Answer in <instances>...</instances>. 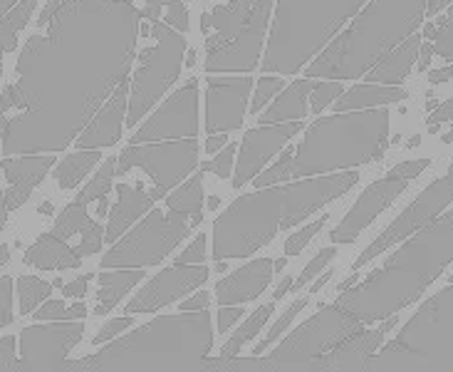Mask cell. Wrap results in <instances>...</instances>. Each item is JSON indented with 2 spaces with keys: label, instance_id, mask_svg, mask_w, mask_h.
<instances>
[{
  "label": "cell",
  "instance_id": "44",
  "mask_svg": "<svg viewBox=\"0 0 453 372\" xmlns=\"http://www.w3.org/2000/svg\"><path fill=\"white\" fill-rule=\"evenodd\" d=\"M102 241H104V229L89 219V223L85 226V234H82V244L77 246V253H80L82 259H85V256H92V253H97L99 248H102Z\"/></svg>",
  "mask_w": 453,
  "mask_h": 372
},
{
  "label": "cell",
  "instance_id": "54",
  "mask_svg": "<svg viewBox=\"0 0 453 372\" xmlns=\"http://www.w3.org/2000/svg\"><path fill=\"white\" fill-rule=\"evenodd\" d=\"M290 291H293V278H282V283L278 285V288H275V293H273V298H275V300H280V298L288 296Z\"/></svg>",
  "mask_w": 453,
  "mask_h": 372
},
{
  "label": "cell",
  "instance_id": "57",
  "mask_svg": "<svg viewBox=\"0 0 453 372\" xmlns=\"http://www.w3.org/2000/svg\"><path fill=\"white\" fill-rule=\"evenodd\" d=\"M327 281H330V273H327V275H322V278H319L318 283L312 285V288H310V293H318L319 288H325V285H327Z\"/></svg>",
  "mask_w": 453,
  "mask_h": 372
},
{
  "label": "cell",
  "instance_id": "11",
  "mask_svg": "<svg viewBox=\"0 0 453 372\" xmlns=\"http://www.w3.org/2000/svg\"><path fill=\"white\" fill-rule=\"evenodd\" d=\"M196 132L198 82L188 80L136 129L129 144H147V142H159V139H172V136H196Z\"/></svg>",
  "mask_w": 453,
  "mask_h": 372
},
{
  "label": "cell",
  "instance_id": "58",
  "mask_svg": "<svg viewBox=\"0 0 453 372\" xmlns=\"http://www.w3.org/2000/svg\"><path fill=\"white\" fill-rule=\"evenodd\" d=\"M149 8H161V5H166V3H176V0H147Z\"/></svg>",
  "mask_w": 453,
  "mask_h": 372
},
{
  "label": "cell",
  "instance_id": "41",
  "mask_svg": "<svg viewBox=\"0 0 453 372\" xmlns=\"http://www.w3.org/2000/svg\"><path fill=\"white\" fill-rule=\"evenodd\" d=\"M342 95V85L340 82H322V85L312 87L310 92V105L312 112H322L327 105H332L334 99Z\"/></svg>",
  "mask_w": 453,
  "mask_h": 372
},
{
  "label": "cell",
  "instance_id": "45",
  "mask_svg": "<svg viewBox=\"0 0 453 372\" xmlns=\"http://www.w3.org/2000/svg\"><path fill=\"white\" fill-rule=\"evenodd\" d=\"M12 322V278L3 275L0 278V328Z\"/></svg>",
  "mask_w": 453,
  "mask_h": 372
},
{
  "label": "cell",
  "instance_id": "51",
  "mask_svg": "<svg viewBox=\"0 0 453 372\" xmlns=\"http://www.w3.org/2000/svg\"><path fill=\"white\" fill-rule=\"evenodd\" d=\"M243 318V310L233 308V306H221V313H219V330L221 333H228V328L235 325V321Z\"/></svg>",
  "mask_w": 453,
  "mask_h": 372
},
{
  "label": "cell",
  "instance_id": "43",
  "mask_svg": "<svg viewBox=\"0 0 453 372\" xmlns=\"http://www.w3.org/2000/svg\"><path fill=\"white\" fill-rule=\"evenodd\" d=\"M134 325V318L127 313L122 318H114V321L104 322L102 328H99V333L92 337V345H104V343H110L114 337H119V333H124L127 328H132Z\"/></svg>",
  "mask_w": 453,
  "mask_h": 372
},
{
  "label": "cell",
  "instance_id": "6",
  "mask_svg": "<svg viewBox=\"0 0 453 372\" xmlns=\"http://www.w3.org/2000/svg\"><path fill=\"white\" fill-rule=\"evenodd\" d=\"M191 219L176 211H151L119 244L104 253L102 268H142L157 266L184 241L191 231Z\"/></svg>",
  "mask_w": 453,
  "mask_h": 372
},
{
  "label": "cell",
  "instance_id": "30",
  "mask_svg": "<svg viewBox=\"0 0 453 372\" xmlns=\"http://www.w3.org/2000/svg\"><path fill=\"white\" fill-rule=\"evenodd\" d=\"M40 0H23L18 8H12L3 20H0V55H5L8 50L15 48V40H18V33L23 30L30 15L37 8Z\"/></svg>",
  "mask_w": 453,
  "mask_h": 372
},
{
  "label": "cell",
  "instance_id": "29",
  "mask_svg": "<svg viewBox=\"0 0 453 372\" xmlns=\"http://www.w3.org/2000/svg\"><path fill=\"white\" fill-rule=\"evenodd\" d=\"M402 97H404L402 89H381V87L359 85L355 89H349L347 95H340L332 102V107L337 112H344L357 110V107H372V105H389V102H396Z\"/></svg>",
  "mask_w": 453,
  "mask_h": 372
},
{
  "label": "cell",
  "instance_id": "47",
  "mask_svg": "<svg viewBox=\"0 0 453 372\" xmlns=\"http://www.w3.org/2000/svg\"><path fill=\"white\" fill-rule=\"evenodd\" d=\"M206 260V234H198L184 253L176 259V263H203Z\"/></svg>",
  "mask_w": 453,
  "mask_h": 372
},
{
  "label": "cell",
  "instance_id": "39",
  "mask_svg": "<svg viewBox=\"0 0 453 372\" xmlns=\"http://www.w3.org/2000/svg\"><path fill=\"white\" fill-rule=\"evenodd\" d=\"M330 221V213H325V216H319L318 221L307 223L305 229H300L297 234H293L288 241H285V256H297V253H303V248L315 238V236L322 231V226Z\"/></svg>",
  "mask_w": 453,
  "mask_h": 372
},
{
  "label": "cell",
  "instance_id": "36",
  "mask_svg": "<svg viewBox=\"0 0 453 372\" xmlns=\"http://www.w3.org/2000/svg\"><path fill=\"white\" fill-rule=\"evenodd\" d=\"M87 315L85 303L65 306L62 300H50L42 308L35 310V321H82Z\"/></svg>",
  "mask_w": 453,
  "mask_h": 372
},
{
  "label": "cell",
  "instance_id": "19",
  "mask_svg": "<svg viewBox=\"0 0 453 372\" xmlns=\"http://www.w3.org/2000/svg\"><path fill=\"white\" fill-rule=\"evenodd\" d=\"M55 161L52 157H25V159H3V172L11 182V191H8V209H20L30 194L35 191V186L45 179Z\"/></svg>",
  "mask_w": 453,
  "mask_h": 372
},
{
  "label": "cell",
  "instance_id": "40",
  "mask_svg": "<svg viewBox=\"0 0 453 372\" xmlns=\"http://www.w3.org/2000/svg\"><path fill=\"white\" fill-rule=\"evenodd\" d=\"M334 256H337V251H334V248H322L318 256L307 263L305 271L295 278L293 291H303V288H307V283H312V281L319 275V271H322V268H327V263H330V260H334Z\"/></svg>",
  "mask_w": 453,
  "mask_h": 372
},
{
  "label": "cell",
  "instance_id": "27",
  "mask_svg": "<svg viewBox=\"0 0 453 372\" xmlns=\"http://www.w3.org/2000/svg\"><path fill=\"white\" fill-rule=\"evenodd\" d=\"M273 310H275V303H265V306H260L257 310H253L250 315H248V321L235 330V333L226 340V345L221 347V355L216 358V362H221V360H228L233 355H238L241 350H243L253 337H256L260 330H263V325L270 321V315H273Z\"/></svg>",
  "mask_w": 453,
  "mask_h": 372
},
{
  "label": "cell",
  "instance_id": "16",
  "mask_svg": "<svg viewBox=\"0 0 453 372\" xmlns=\"http://www.w3.org/2000/svg\"><path fill=\"white\" fill-rule=\"evenodd\" d=\"M404 189L406 179L394 172L392 176H387V179H381V182H377L374 186H369L367 191L357 198L355 209L349 211L342 219V223H337V229L332 231V244H349V241H355L357 236L362 234L369 223L380 216L381 211L392 206L394 198L399 197Z\"/></svg>",
  "mask_w": 453,
  "mask_h": 372
},
{
  "label": "cell",
  "instance_id": "10",
  "mask_svg": "<svg viewBox=\"0 0 453 372\" xmlns=\"http://www.w3.org/2000/svg\"><path fill=\"white\" fill-rule=\"evenodd\" d=\"M270 5H273V0H256L243 30L228 43L209 50V55H206L209 73H238V70L250 73L256 67L263 40L268 33Z\"/></svg>",
  "mask_w": 453,
  "mask_h": 372
},
{
  "label": "cell",
  "instance_id": "31",
  "mask_svg": "<svg viewBox=\"0 0 453 372\" xmlns=\"http://www.w3.org/2000/svg\"><path fill=\"white\" fill-rule=\"evenodd\" d=\"M414 55H417V40L409 43L404 50L394 52L389 60L381 62L380 70L372 73V80H387V82H396V80H404L409 70H411V62H414Z\"/></svg>",
  "mask_w": 453,
  "mask_h": 372
},
{
  "label": "cell",
  "instance_id": "56",
  "mask_svg": "<svg viewBox=\"0 0 453 372\" xmlns=\"http://www.w3.org/2000/svg\"><path fill=\"white\" fill-rule=\"evenodd\" d=\"M5 219H8V204H5V198H3V191H0V229H3Z\"/></svg>",
  "mask_w": 453,
  "mask_h": 372
},
{
  "label": "cell",
  "instance_id": "7",
  "mask_svg": "<svg viewBox=\"0 0 453 372\" xmlns=\"http://www.w3.org/2000/svg\"><path fill=\"white\" fill-rule=\"evenodd\" d=\"M154 37H157V48L144 55V62L132 80V99L127 110L129 127H134L159 102L161 95L176 82L181 73L186 52L184 35L172 30V25L154 23Z\"/></svg>",
  "mask_w": 453,
  "mask_h": 372
},
{
  "label": "cell",
  "instance_id": "8",
  "mask_svg": "<svg viewBox=\"0 0 453 372\" xmlns=\"http://www.w3.org/2000/svg\"><path fill=\"white\" fill-rule=\"evenodd\" d=\"M198 167V142L196 136H184L173 144H129L117 159V174H127L129 169H144L157 182L151 194L159 201L169 189L184 182L188 174Z\"/></svg>",
  "mask_w": 453,
  "mask_h": 372
},
{
  "label": "cell",
  "instance_id": "34",
  "mask_svg": "<svg viewBox=\"0 0 453 372\" xmlns=\"http://www.w3.org/2000/svg\"><path fill=\"white\" fill-rule=\"evenodd\" d=\"M307 303H310V293H307V296H300L297 300H293V303H290V306L285 308V313H282L280 318L273 322V328H270L268 335L263 337V343H257L256 353H263L265 347L273 345V343H275V340H278V337H280V335L285 333V330H288L290 325H293L295 318H297V315H300V313L307 308Z\"/></svg>",
  "mask_w": 453,
  "mask_h": 372
},
{
  "label": "cell",
  "instance_id": "3",
  "mask_svg": "<svg viewBox=\"0 0 453 372\" xmlns=\"http://www.w3.org/2000/svg\"><path fill=\"white\" fill-rule=\"evenodd\" d=\"M213 347L211 313L184 310V315L157 318L124 335L95 355L65 365V370H194Z\"/></svg>",
  "mask_w": 453,
  "mask_h": 372
},
{
  "label": "cell",
  "instance_id": "4",
  "mask_svg": "<svg viewBox=\"0 0 453 372\" xmlns=\"http://www.w3.org/2000/svg\"><path fill=\"white\" fill-rule=\"evenodd\" d=\"M387 132H389L387 112L318 120L307 129L303 144L295 151L293 179H305L330 169L369 161L384 149Z\"/></svg>",
  "mask_w": 453,
  "mask_h": 372
},
{
  "label": "cell",
  "instance_id": "12",
  "mask_svg": "<svg viewBox=\"0 0 453 372\" xmlns=\"http://www.w3.org/2000/svg\"><path fill=\"white\" fill-rule=\"evenodd\" d=\"M209 281V268L196 266V263H176L172 268L161 271L154 275L139 293H136L129 303H127V313L136 315V313H154V310L172 306L181 298L191 296V291H196Z\"/></svg>",
  "mask_w": 453,
  "mask_h": 372
},
{
  "label": "cell",
  "instance_id": "28",
  "mask_svg": "<svg viewBox=\"0 0 453 372\" xmlns=\"http://www.w3.org/2000/svg\"><path fill=\"white\" fill-rule=\"evenodd\" d=\"M102 159V154H99L97 149H82V151H74L70 157H65V159L58 164V169H55V182L60 189H74V186L80 184L82 179H85L89 169H95V164Z\"/></svg>",
  "mask_w": 453,
  "mask_h": 372
},
{
  "label": "cell",
  "instance_id": "26",
  "mask_svg": "<svg viewBox=\"0 0 453 372\" xmlns=\"http://www.w3.org/2000/svg\"><path fill=\"white\" fill-rule=\"evenodd\" d=\"M166 204H169V211L188 216L191 226L196 229L198 223L203 221V216H201V209H203V174H196L186 184L179 186Z\"/></svg>",
  "mask_w": 453,
  "mask_h": 372
},
{
  "label": "cell",
  "instance_id": "1",
  "mask_svg": "<svg viewBox=\"0 0 453 372\" xmlns=\"http://www.w3.org/2000/svg\"><path fill=\"white\" fill-rule=\"evenodd\" d=\"M139 12L127 0H67L50 23V35L27 37L18 58L20 80L0 97V114L48 85L33 102L37 107L18 120L52 110L27 132L3 144L5 154L60 151L85 127L111 87L132 67Z\"/></svg>",
  "mask_w": 453,
  "mask_h": 372
},
{
  "label": "cell",
  "instance_id": "42",
  "mask_svg": "<svg viewBox=\"0 0 453 372\" xmlns=\"http://www.w3.org/2000/svg\"><path fill=\"white\" fill-rule=\"evenodd\" d=\"M285 85V80L282 77H263L256 87V97H253V105H250V112H260L265 107V102H268L273 95H278Z\"/></svg>",
  "mask_w": 453,
  "mask_h": 372
},
{
  "label": "cell",
  "instance_id": "24",
  "mask_svg": "<svg viewBox=\"0 0 453 372\" xmlns=\"http://www.w3.org/2000/svg\"><path fill=\"white\" fill-rule=\"evenodd\" d=\"M315 82L305 77L297 80L275 99V105H270L265 114H260V124H275V122H293L303 120L307 114V95L312 92Z\"/></svg>",
  "mask_w": 453,
  "mask_h": 372
},
{
  "label": "cell",
  "instance_id": "48",
  "mask_svg": "<svg viewBox=\"0 0 453 372\" xmlns=\"http://www.w3.org/2000/svg\"><path fill=\"white\" fill-rule=\"evenodd\" d=\"M166 25H173L176 30H186L188 27V12H186L184 3L176 0L169 3V12H166Z\"/></svg>",
  "mask_w": 453,
  "mask_h": 372
},
{
  "label": "cell",
  "instance_id": "50",
  "mask_svg": "<svg viewBox=\"0 0 453 372\" xmlns=\"http://www.w3.org/2000/svg\"><path fill=\"white\" fill-rule=\"evenodd\" d=\"M89 281H92V273H85V275H80V278H74L67 285H62V291H65V296L67 298H85L87 288H89Z\"/></svg>",
  "mask_w": 453,
  "mask_h": 372
},
{
  "label": "cell",
  "instance_id": "35",
  "mask_svg": "<svg viewBox=\"0 0 453 372\" xmlns=\"http://www.w3.org/2000/svg\"><path fill=\"white\" fill-rule=\"evenodd\" d=\"M114 174H117V159H107L104 164H102V169L95 174V179L85 186V191H82L77 198H80V201H85V204H89V201H95V198L107 197L111 189V179H114Z\"/></svg>",
  "mask_w": 453,
  "mask_h": 372
},
{
  "label": "cell",
  "instance_id": "46",
  "mask_svg": "<svg viewBox=\"0 0 453 372\" xmlns=\"http://www.w3.org/2000/svg\"><path fill=\"white\" fill-rule=\"evenodd\" d=\"M233 154H235V147H233L231 142H228V147L223 149L216 159L209 161L203 169H206V172H213L216 176H221V179H228V174H231V169H233Z\"/></svg>",
  "mask_w": 453,
  "mask_h": 372
},
{
  "label": "cell",
  "instance_id": "25",
  "mask_svg": "<svg viewBox=\"0 0 453 372\" xmlns=\"http://www.w3.org/2000/svg\"><path fill=\"white\" fill-rule=\"evenodd\" d=\"M142 278H144V271H142V268H124V271L102 273V275H99L95 315H107L111 308H117L119 300H122Z\"/></svg>",
  "mask_w": 453,
  "mask_h": 372
},
{
  "label": "cell",
  "instance_id": "55",
  "mask_svg": "<svg viewBox=\"0 0 453 372\" xmlns=\"http://www.w3.org/2000/svg\"><path fill=\"white\" fill-rule=\"evenodd\" d=\"M11 263V246L8 244H0V266Z\"/></svg>",
  "mask_w": 453,
  "mask_h": 372
},
{
  "label": "cell",
  "instance_id": "15",
  "mask_svg": "<svg viewBox=\"0 0 453 372\" xmlns=\"http://www.w3.org/2000/svg\"><path fill=\"white\" fill-rule=\"evenodd\" d=\"M250 87H253L250 77L209 80V92H206V132L209 135L241 129Z\"/></svg>",
  "mask_w": 453,
  "mask_h": 372
},
{
  "label": "cell",
  "instance_id": "52",
  "mask_svg": "<svg viewBox=\"0 0 453 372\" xmlns=\"http://www.w3.org/2000/svg\"><path fill=\"white\" fill-rule=\"evenodd\" d=\"M211 303V296L209 291H198L194 296H186L184 303H179L181 310H206Z\"/></svg>",
  "mask_w": 453,
  "mask_h": 372
},
{
  "label": "cell",
  "instance_id": "59",
  "mask_svg": "<svg viewBox=\"0 0 453 372\" xmlns=\"http://www.w3.org/2000/svg\"><path fill=\"white\" fill-rule=\"evenodd\" d=\"M0 74H3V65H0Z\"/></svg>",
  "mask_w": 453,
  "mask_h": 372
},
{
  "label": "cell",
  "instance_id": "21",
  "mask_svg": "<svg viewBox=\"0 0 453 372\" xmlns=\"http://www.w3.org/2000/svg\"><path fill=\"white\" fill-rule=\"evenodd\" d=\"M389 328H392V322H387L384 328L374 330V333H367L357 337V340L344 343L342 347H337L330 355H319V358L310 360L307 370H357V368H362L367 362L369 353L380 345L381 337Z\"/></svg>",
  "mask_w": 453,
  "mask_h": 372
},
{
  "label": "cell",
  "instance_id": "5",
  "mask_svg": "<svg viewBox=\"0 0 453 372\" xmlns=\"http://www.w3.org/2000/svg\"><path fill=\"white\" fill-rule=\"evenodd\" d=\"M359 328V318L342 306L322 308L270 353L265 358L268 370H307L310 360L325 355L342 340H349Z\"/></svg>",
  "mask_w": 453,
  "mask_h": 372
},
{
  "label": "cell",
  "instance_id": "49",
  "mask_svg": "<svg viewBox=\"0 0 453 372\" xmlns=\"http://www.w3.org/2000/svg\"><path fill=\"white\" fill-rule=\"evenodd\" d=\"M0 370H15V337H0Z\"/></svg>",
  "mask_w": 453,
  "mask_h": 372
},
{
  "label": "cell",
  "instance_id": "22",
  "mask_svg": "<svg viewBox=\"0 0 453 372\" xmlns=\"http://www.w3.org/2000/svg\"><path fill=\"white\" fill-rule=\"evenodd\" d=\"M23 263L35 266L40 271H67V268H80L82 256L77 253V248L67 246L65 238L50 231V234L40 236L35 244L25 251Z\"/></svg>",
  "mask_w": 453,
  "mask_h": 372
},
{
  "label": "cell",
  "instance_id": "14",
  "mask_svg": "<svg viewBox=\"0 0 453 372\" xmlns=\"http://www.w3.org/2000/svg\"><path fill=\"white\" fill-rule=\"evenodd\" d=\"M453 198V169L449 172V176H443V179H439L436 184L431 186V189H426L421 197L414 201V206L411 209H406L396 221L384 231V234L372 244V246L357 259L355 268H362V266H367L369 260L374 259V256H380L381 251L387 246H392L394 241H399L402 236H406L411 229H417L418 223L429 221L434 213H439V211L449 204Z\"/></svg>",
  "mask_w": 453,
  "mask_h": 372
},
{
  "label": "cell",
  "instance_id": "13",
  "mask_svg": "<svg viewBox=\"0 0 453 372\" xmlns=\"http://www.w3.org/2000/svg\"><path fill=\"white\" fill-rule=\"evenodd\" d=\"M300 129H303L300 120H293V122L288 124H275V127L263 124L257 129H250L243 136V142H241V151H238V161H235V174H233V186L241 189L250 179H256L260 169L268 164L270 157L275 151H280Z\"/></svg>",
  "mask_w": 453,
  "mask_h": 372
},
{
  "label": "cell",
  "instance_id": "20",
  "mask_svg": "<svg viewBox=\"0 0 453 372\" xmlns=\"http://www.w3.org/2000/svg\"><path fill=\"white\" fill-rule=\"evenodd\" d=\"M154 201H157V197L151 191H147V189H142V186H119V201L111 209L110 223L104 229V238L110 244L119 241L124 231L154 206Z\"/></svg>",
  "mask_w": 453,
  "mask_h": 372
},
{
  "label": "cell",
  "instance_id": "23",
  "mask_svg": "<svg viewBox=\"0 0 453 372\" xmlns=\"http://www.w3.org/2000/svg\"><path fill=\"white\" fill-rule=\"evenodd\" d=\"M253 3L256 0H235V3H228V5H219L211 15H203V25L219 30V35L211 37L209 43H206L209 50L228 43V40H233L243 30V25L248 23L250 11H253Z\"/></svg>",
  "mask_w": 453,
  "mask_h": 372
},
{
  "label": "cell",
  "instance_id": "2",
  "mask_svg": "<svg viewBox=\"0 0 453 372\" xmlns=\"http://www.w3.org/2000/svg\"><path fill=\"white\" fill-rule=\"evenodd\" d=\"M359 174H332L310 182L285 186H263L256 194L233 201L213 226V259L233 260L253 256L268 246L280 229L303 223L325 204L347 194Z\"/></svg>",
  "mask_w": 453,
  "mask_h": 372
},
{
  "label": "cell",
  "instance_id": "37",
  "mask_svg": "<svg viewBox=\"0 0 453 372\" xmlns=\"http://www.w3.org/2000/svg\"><path fill=\"white\" fill-rule=\"evenodd\" d=\"M203 370L211 372H270L268 370V360H260V358H228L221 360V362H216V360H209V362H203L201 365Z\"/></svg>",
  "mask_w": 453,
  "mask_h": 372
},
{
  "label": "cell",
  "instance_id": "9",
  "mask_svg": "<svg viewBox=\"0 0 453 372\" xmlns=\"http://www.w3.org/2000/svg\"><path fill=\"white\" fill-rule=\"evenodd\" d=\"M85 335V322L65 325H30L20 333V360L15 370H60L67 353L80 345Z\"/></svg>",
  "mask_w": 453,
  "mask_h": 372
},
{
  "label": "cell",
  "instance_id": "33",
  "mask_svg": "<svg viewBox=\"0 0 453 372\" xmlns=\"http://www.w3.org/2000/svg\"><path fill=\"white\" fill-rule=\"evenodd\" d=\"M55 283H48V281H40L35 275H20L18 278V293H20V313L23 315H30L33 310L50 298Z\"/></svg>",
  "mask_w": 453,
  "mask_h": 372
},
{
  "label": "cell",
  "instance_id": "17",
  "mask_svg": "<svg viewBox=\"0 0 453 372\" xmlns=\"http://www.w3.org/2000/svg\"><path fill=\"white\" fill-rule=\"evenodd\" d=\"M273 271H275V260L270 259H256L245 263L243 268L233 271L231 275H226L216 283V300L221 306L256 300L260 293L268 291Z\"/></svg>",
  "mask_w": 453,
  "mask_h": 372
},
{
  "label": "cell",
  "instance_id": "18",
  "mask_svg": "<svg viewBox=\"0 0 453 372\" xmlns=\"http://www.w3.org/2000/svg\"><path fill=\"white\" fill-rule=\"evenodd\" d=\"M127 92L129 85L127 80L119 82L117 92L111 95V99L104 105V110L95 117V122H89L85 132L77 139L80 149H102L111 147L119 136H122V127L127 122Z\"/></svg>",
  "mask_w": 453,
  "mask_h": 372
},
{
  "label": "cell",
  "instance_id": "32",
  "mask_svg": "<svg viewBox=\"0 0 453 372\" xmlns=\"http://www.w3.org/2000/svg\"><path fill=\"white\" fill-rule=\"evenodd\" d=\"M89 223V216H87V204L74 198L73 204H67L65 211L55 219V226H52V234L60 236V238H70L77 231H85V226Z\"/></svg>",
  "mask_w": 453,
  "mask_h": 372
},
{
  "label": "cell",
  "instance_id": "38",
  "mask_svg": "<svg viewBox=\"0 0 453 372\" xmlns=\"http://www.w3.org/2000/svg\"><path fill=\"white\" fill-rule=\"evenodd\" d=\"M293 157H295V151H293V149H288V151H282L280 159L275 161V164L270 167L268 172L257 174V176H256L257 189H263V186L280 184V182H288V179H293Z\"/></svg>",
  "mask_w": 453,
  "mask_h": 372
},
{
  "label": "cell",
  "instance_id": "53",
  "mask_svg": "<svg viewBox=\"0 0 453 372\" xmlns=\"http://www.w3.org/2000/svg\"><path fill=\"white\" fill-rule=\"evenodd\" d=\"M223 144H228V132H221V135H209V139H206V144H203V147H206L209 154H213V151H219Z\"/></svg>",
  "mask_w": 453,
  "mask_h": 372
}]
</instances>
